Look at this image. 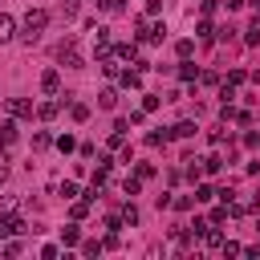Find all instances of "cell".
Instances as JSON below:
<instances>
[{
    "label": "cell",
    "mask_w": 260,
    "mask_h": 260,
    "mask_svg": "<svg viewBox=\"0 0 260 260\" xmlns=\"http://www.w3.org/2000/svg\"><path fill=\"white\" fill-rule=\"evenodd\" d=\"M45 24H49V12H45V8H28V16H24V24H20L16 37H20L24 45H37L41 32H45Z\"/></svg>",
    "instance_id": "obj_1"
},
{
    "label": "cell",
    "mask_w": 260,
    "mask_h": 260,
    "mask_svg": "<svg viewBox=\"0 0 260 260\" xmlns=\"http://www.w3.org/2000/svg\"><path fill=\"white\" fill-rule=\"evenodd\" d=\"M57 61H61L65 69H81V65H85V61H81V53H77V45H73L69 37L57 45Z\"/></svg>",
    "instance_id": "obj_2"
},
{
    "label": "cell",
    "mask_w": 260,
    "mask_h": 260,
    "mask_svg": "<svg viewBox=\"0 0 260 260\" xmlns=\"http://www.w3.org/2000/svg\"><path fill=\"white\" fill-rule=\"evenodd\" d=\"M8 118H32V102L28 98H8Z\"/></svg>",
    "instance_id": "obj_3"
},
{
    "label": "cell",
    "mask_w": 260,
    "mask_h": 260,
    "mask_svg": "<svg viewBox=\"0 0 260 260\" xmlns=\"http://www.w3.org/2000/svg\"><path fill=\"white\" fill-rule=\"evenodd\" d=\"M41 89H45V93H57V89H61V73H57V69H45V73H41Z\"/></svg>",
    "instance_id": "obj_4"
},
{
    "label": "cell",
    "mask_w": 260,
    "mask_h": 260,
    "mask_svg": "<svg viewBox=\"0 0 260 260\" xmlns=\"http://www.w3.org/2000/svg\"><path fill=\"white\" fill-rule=\"evenodd\" d=\"M12 37H16V20H12L8 12H0V45H8Z\"/></svg>",
    "instance_id": "obj_5"
},
{
    "label": "cell",
    "mask_w": 260,
    "mask_h": 260,
    "mask_svg": "<svg viewBox=\"0 0 260 260\" xmlns=\"http://www.w3.org/2000/svg\"><path fill=\"white\" fill-rule=\"evenodd\" d=\"M16 142V122L8 118V122H0V146H12Z\"/></svg>",
    "instance_id": "obj_6"
},
{
    "label": "cell",
    "mask_w": 260,
    "mask_h": 260,
    "mask_svg": "<svg viewBox=\"0 0 260 260\" xmlns=\"http://www.w3.org/2000/svg\"><path fill=\"white\" fill-rule=\"evenodd\" d=\"M98 106H102V110H114V106H118V89H110V85H106V89L98 93Z\"/></svg>",
    "instance_id": "obj_7"
},
{
    "label": "cell",
    "mask_w": 260,
    "mask_h": 260,
    "mask_svg": "<svg viewBox=\"0 0 260 260\" xmlns=\"http://www.w3.org/2000/svg\"><path fill=\"white\" fill-rule=\"evenodd\" d=\"M215 195H219V191H215L211 183H199V187H195V203H211Z\"/></svg>",
    "instance_id": "obj_8"
},
{
    "label": "cell",
    "mask_w": 260,
    "mask_h": 260,
    "mask_svg": "<svg viewBox=\"0 0 260 260\" xmlns=\"http://www.w3.org/2000/svg\"><path fill=\"white\" fill-rule=\"evenodd\" d=\"M57 110H61V102H53V98H49V102H41V106H37V114H41V118H45V122H49V118H57Z\"/></svg>",
    "instance_id": "obj_9"
},
{
    "label": "cell",
    "mask_w": 260,
    "mask_h": 260,
    "mask_svg": "<svg viewBox=\"0 0 260 260\" xmlns=\"http://www.w3.org/2000/svg\"><path fill=\"white\" fill-rule=\"evenodd\" d=\"M219 167H223V158H219V154H207V158H199V171H207V175H215Z\"/></svg>",
    "instance_id": "obj_10"
},
{
    "label": "cell",
    "mask_w": 260,
    "mask_h": 260,
    "mask_svg": "<svg viewBox=\"0 0 260 260\" xmlns=\"http://www.w3.org/2000/svg\"><path fill=\"white\" fill-rule=\"evenodd\" d=\"M61 244H65V248H73V244H81V232H77L73 223H69V228H61Z\"/></svg>",
    "instance_id": "obj_11"
},
{
    "label": "cell",
    "mask_w": 260,
    "mask_h": 260,
    "mask_svg": "<svg viewBox=\"0 0 260 260\" xmlns=\"http://www.w3.org/2000/svg\"><path fill=\"white\" fill-rule=\"evenodd\" d=\"M93 49H110V28H93Z\"/></svg>",
    "instance_id": "obj_12"
},
{
    "label": "cell",
    "mask_w": 260,
    "mask_h": 260,
    "mask_svg": "<svg viewBox=\"0 0 260 260\" xmlns=\"http://www.w3.org/2000/svg\"><path fill=\"white\" fill-rule=\"evenodd\" d=\"M69 114H73V122H85L89 118V106L85 102H69Z\"/></svg>",
    "instance_id": "obj_13"
},
{
    "label": "cell",
    "mask_w": 260,
    "mask_h": 260,
    "mask_svg": "<svg viewBox=\"0 0 260 260\" xmlns=\"http://www.w3.org/2000/svg\"><path fill=\"white\" fill-rule=\"evenodd\" d=\"M195 134V122H179V126H171V138H191Z\"/></svg>",
    "instance_id": "obj_14"
},
{
    "label": "cell",
    "mask_w": 260,
    "mask_h": 260,
    "mask_svg": "<svg viewBox=\"0 0 260 260\" xmlns=\"http://www.w3.org/2000/svg\"><path fill=\"white\" fill-rule=\"evenodd\" d=\"M199 240H203V244H207V248H219V244H223V236H219V232H215V223H211V228H207V232H203V236H199Z\"/></svg>",
    "instance_id": "obj_15"
},
{
    "label": "cell",
    "mask_w": 260,
    "mask_h": 260,
    "mask_svg": "<svg viewBox=\"0 0 260 260\" xmlns=\"http://www.w3.org/2000/svg\"><path fill=\"white\" fill-rule=\"evenodd\" d=\"M118 81H122L126 89H134V85H138L142 77H138V69H126V73H118Z\"/></svg>",
    "instance_id": "obj_16"
},
{
    "label": "cell",
    "mask_w": 260,
    "mask_h": 260,
    "mask_svg": "<svg viewBox=\"0 0 260 260\" xmlns=\"http://www.w3.org/2000/svg\"><path fill=\"white\" fill-rule=\"evenodd\" d=\"M244 41H248V45H260V16H256V20L248 24V32H244Z\"/></svg>",
    "instance_id": "obj_17"
},
{
    "label": "cell",
    "mask_w": 260,
    "mask_h": 260,
    "mask_svg": "<svg viewBox=\"0 0 260 260\" xmlns=\"http://www.w3.org/2000/svg\"><path fill=\"white\" fill-rule=\"evenodd\" d=\"M167 138H171V130H150V134H146V142H150V146H162Z\"/></svg>",
    "instance_id": "obj_18"
},
{
    "label": "cell",
    "mask_w": 260,
    "mask_h": 260,
    "mask_svg": "<svg viewBox=\"0 0 260 260\" xmlns=\"http://www.w3.org/2000/svg\"><path fill=\"white\" fill-rule=\"evenodd\" d=\"M89 215V199H73V219H85Z\"/></svg>",
    "instance_id": "obj_19"
},
{
    "label": "cell",
    "mask_w": 260,
    "mask_h": 260,
    "mask_svg": "<svg viewBox=\"0 0 260 260\" xmlns=\"http://www.w3.org/2000/svg\"><path fill=\"white\" fill-rule=\"evenodd\" d=\"M49 142H53V138H49V134H45V130H37V134H32V150H45V146H49Z\"/></svg>",
    "instance_id": "obj_20"
},
{
    "label": "cell",
    "mask_w": 260,
    "mask_h": 260,
    "mask_svg": "<svg viewBox=\"0 0 260 260\" xmlns=\"http://www.w3.org/2000/svg\"><path fill=\"white\" fill-rule=\"evenodd\" d=\"M122 191H126V195H138V191H142V179H138V175H134V179H126V183H122Z\"/></svg>",
    "instance_id": "obj_21"
},
{
    "label": "cell",
    "mask_w": 260,
    "mask_h": 260,
    "mask_svg": "<svg viewBox=\"0 0 260 260\" xmlns=\"http://www.w3.org/2000/svg\"><path fill=\"white\" fill-rule=\"evenodd\" d=\"M228 215H232V203H223V207H215V211H211V223H223Z\"/></svg>",
    "instance_id": "obj_22"
},
{
    "label": "cell",
    "mask_w": 260,
    "mask_h": 260,
    "mask_svg": "<svg viewBox=\"0 0 260 260\" xmlns=\"http://www.w3.org/2000/svg\"><path fill=\"white\" fill-rule=\"evenodd\" d=\"M4 223H8V232H12V236H20V232H28V223H24V219H16V215H12V219H4Z\"/></svg>",
    "instance_id": "obj_23"
},
{
    "label": "cell",
    "mask_w": 260,
    "mask_h": 260,
    "mask_svg": "<svg viewBox=\"0 0 260 260\" xmlns=\"http://www.w3.org/2000/svg\"><path fill=\"white\" fill-rule=\"evenodd\" d=\"M219 252H223V256H240V252H244V248H240V244H236V240H223V244H219Z\"/></svg>",
    "instance_id": "obj_24"
},
{
    "label": "cell",
    "mask_w": 260,
    "mask_h": 260,
    "mask_svg": "<svg viewBox=\"0 0 260 260\" xmlns=\"http://www.w3.org/2000/svg\"><path fill=\"white\" fill-rule=\"evenodd\" d=\"M175 53H179V57H191V53H195V41H179Z\"/></svg>",
    "instance_id": "obj_25"
},
{
    "label": "cell",
    "mask_w": 260,
    "mask_h": 260,
    "mask_svg": "<svg viewBox=\"0 0 260 260\" xmlns=\"http://www.w3.org/2000/svg\"><path fill=\"white\" fill-rule=\"evenodd\" d=\"M179 77H183V81H191V77H195V65H191L187 57H183V65H179Z\"/></svg>",
    "instance_id": "obj_26"
},
{
    "label": "cell",
    "mask_w": 260,
    "mask_h": 260,
    "mask_svg": "<svg viewBox=\"0 0 260 260\" xmlns=\"http://www.w3.org/2000/svg\"><path fill=\"white\" fill-rule=\"evenodd\" d=\"M244 81H248L244 69H232V73H228V85H244Z\"/></svg>",
    "instance_id": "obj_27"
},
{
    "label": "cell",
    "mask_w": 260,
    "mask_h": 260,
    "mask_svg": "<svg viewBox=\"0 0 260 260\" xmlns=\"http://www.w3.org/2000/svg\"><path fill=\"white\" fill-rule=\"evenodd\" d=\"M191 203H195V199H191V195H175V199H171V207H179V211H187V207H191Z\"/></svg>",
    "instance_id": "obj_28"
},
{
    "label": "cell",
    "mask_w": 260,
    "mask_h": 260,
    "mask_svg": "<svg viewBox=\"0 0 260 260\" xmlns=\"http://www.w3.org/2000/svg\"><path fill=\"white\" fill-rule=\"evenodd\" d=\"M122 219H126V223H138V207L126 203V207H122Z\"/></svg>",
    "instance_id": "obj_29"
},
{
    "label": "cell",
    "mask_w": 260,
    "mask_h": 260,
    "mask_svg": "<svg viewBox=\"0 0 260 260\" xmlns=\"http://www.w3.org/2000/svg\"><path fill=\"white\" fill-rule=\"evenodd\" d=\"M98 252H102V244H93V240H85V244H81V256H98Z\"/></svg>",
    "instance_id": "obj_30"
},
{
    "label": "cell",
    "mask_w": 260,
    "mask_h": 260,
    "mask_svg": "<svg viewBox=\"0 0 260 260\" xmlns=\"http://www.w3.org/2000/svg\"><path fill=\"white\" fill-rule=\"evenodd\" d=\"M102 12H110V16L122 12V0H102Z\"/></svg>",
    "instance_id": "obj_31"
},
{
    "label": "cell",
    "mask_w": 260,
    "mask_h": 260,
    "mask_svg": "<svg viewBox=\"0 0 260 260\" xmlns=\"http://www.w3.org/2000/svg\"><path fill=\"white\" fill-rule=\"evenodd\" d=\"M142 110H146V114H150V110H158V98H154V93H146V98H142Z\"/></svg>",
    "instance_id": "obj_32"
},
{
    "label": "cell",
    "mask_w": 260,
    "mask_h": 260,
    "mask_svg": "<svg viewBox=\"0 0 260 260\" xmlns=\"http://www.w3.org/2000/svg\"><path fill=\"white\" fill-rule=\"evenodd\" d=\"M61 195L65 199H77V183H61Z\"/></svg>",
    "instance_id": "obj_33"
},
{
    "label": "cell",
    "mask_w": 260,
    "mask_h": 260,
    "mask_svg": "<svg viewBox=\"0 0 260 260\" xmlns=\"http://www.w3.org/2000/svg\"><path fill=\"white\" fill-rule=\"evenodd\" d=\"M158 8H162V0H146V16H154Z\"/></svg>",
    "instance_id": "obj_34"
},
{
    "label": "cell",
    "mask_w": 260,
    "mask_h": 260,
    "mask_svg": "<svg viewBox=\"0 0 260 260\" xmlns=\"http://www.w3.org/2000/svg\"><path fill=\"white\" fill-rule=\"evenodd\" d=\"M223 4H228V8H240V4H244V0H223Z\"/></svg>",
    "instance_id": "obj_35"
},
{
    "label": "cell",
    "mask_w": 260,
    "mask_h": 260,
    "mask_svg": "<svg viewBox=\"0 0 260 260\" xmlns=\"http://www.w3.org/2000/svg\"><path fill=\"white\" fill-rule=\"evenodd\" d=\"M244 4H252V8H256V12H260V0H244Z\"/></svg>",
    "instance_id": "obj_36"
},
{
    "label": "cell",
    "mask_w": 260,
    "mask_h": 260,
    "mask_svg": "<svg viewBox=\"0 0 260 260\" xmlns=\"http://www.w3.org/2000/svg\"><path fill=\"white\" fill-rule=\"evenodd\" d=\"M256 228H260V219H256Z\"/></svg>",
    "instance_id": "obj_37"
}]
</instances>
